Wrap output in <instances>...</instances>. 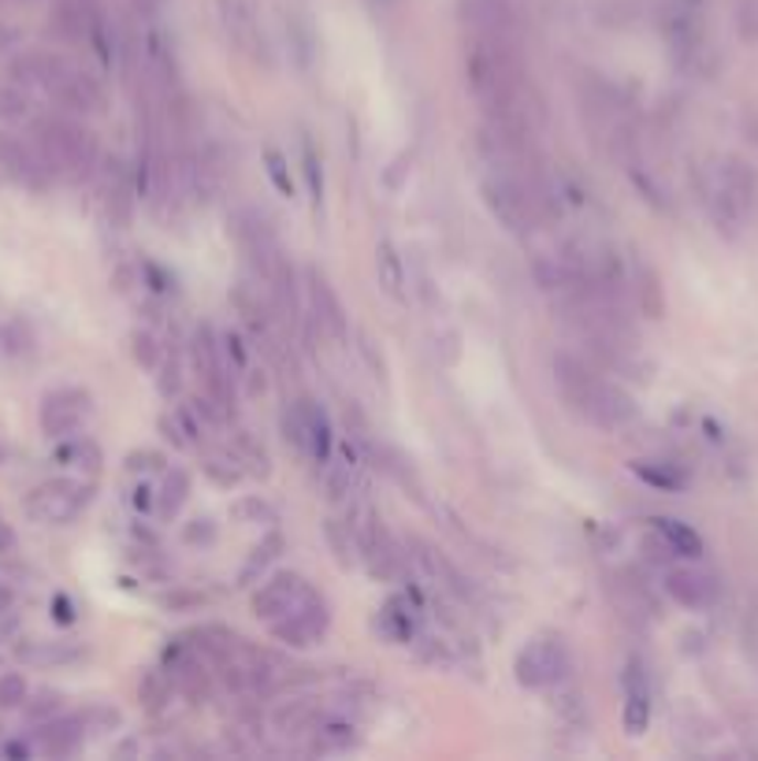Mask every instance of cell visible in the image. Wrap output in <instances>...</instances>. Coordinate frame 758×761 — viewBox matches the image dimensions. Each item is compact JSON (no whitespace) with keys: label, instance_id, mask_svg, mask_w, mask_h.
<instances>
[{"label":"cell","instance_id":"obj_50","mask_svg":"<svg viewBox=\"0 0 758 761\" xmlns=\"http://www.w3.org/2000/svg\"><path fill=\"white\" fill-rule=\"evenodd\" d=\"M131 505L138 509V513H153V509H156V490L149 483H138L131 490Z\"/></svg>","mask_w":758,"mask_h":761},{"label":"cell","instance_id":"obj_42","mask_svg":"<svg viewBox=\"0 0 758 761\" xmlns=\"http://www.w3.org/2000/svg\"><path fill=\"white\" fill-rule=\"evenodd\" d=\"M302 153H305V178H308V194H313V205L321 208L324 205V172H321V160H316V153H313V145H302Z\"/></svg>","mask_w":758,"mask_h":761},{"label":"cell","instance_id":"obj_5","mask_svg":"<svg viewBox=\"0 0 758 761\" xmlns=\"http://www.w3.org/2000/svg\"><path fill=\"white\" fill-rule=\"evenodd\" d=\"M327 628H332V609H327L324 595H316L313 587H308V595L291 609V613L272 620V635L291 650L316 646L327 635Z\"/></svg>","mask_w":758,"mask_h":761},{"label":"cell","instance_id":"obj_18","mask_svg":"<svg viewBox=\"0 0 758 761\" xmlns=\"http://www.w3.org/2000/svg\"><path fill=\"white\" fill-rule=\"evenodd\" d=\"M584 420H592V424H598V427H628L636 420V402L625 387L606 383L603 379V387H598L595 402H592V409H587Z\"/></svg>","mask_w":758,"mask_h":761},{"label":"cell","instance_id":"obj_47","mask_svg":"<svg viewBox=\"0 0 758 761\" xmlns=\"http://www.w3.org/2000/svg\"><path fill=\"white\" fill-rule=\"evenodd\" d=\"M183 539L190 546H197V543H213L216 539V524L208 517H197V520H190V524L183 528Z\"/></svg>","mask_w":758,"mask_h":761},{"label":"cell","instance_id":"obj_41","mask_svg":"<svg viewBox=\"0 0 758 761\" xmlns=\"http://www.w3.org/2000/svg\"><path fill=\"white\" fill-rule=\"evenodd\" d=\"M30 112V101L23 86H0V119H23Z\"/></svg>","mask_w":758,"mask_h":761},{"label":"cell","instance_id":"obj_33","mask_svg":"<svg viewBox=\"0 0 758 761\" xmlns=\"http://www.w3.org/2000/svg\"><path fill=\"white\" fill-rule=\"evenodd\" d=\"M64 703H67V698L59 695V691L42 687V691H37V695H30L26 703H23V714H26V720H34V725H42V720L64 714Z\"/></svg>","mask_w":758,"mask_h":761},{"label":"cell","instance_id":"obj_49","mask_svg":"<svg viewBox=\"0 0 758 761\" xmlns=\"http://www.w3.org/2000/svg\"><path fill=\"white\" fill-rule=\"evenodd\" d=\"M142 275L149 279V290H153V294H167V290H175V279L164 275L161 268L149 264V260H142Z\"/></svg>","mask_w":758,"mask_h":761},{"label":"cell","instance_id":"obj_46","mask_svg":"<svg viewBox=\"0 0 758 761\" xmlns=\"http://www.w3.org/2000/svg\"><path fill=\"white\" fill-rule=\"evenodd\" d=\"M156 387H161V394H164V398H175V394H178V387H183V376H178V360H175V354H172V357H164V365H161V379H156Z\"/></svg>","mask_w":758,"mask_h":761},{"label":"cell","instance_id":"obj_52","mask_svg":"<svg viewBox=\"0 0 758 761\" xmlns=\"http://www.w3.org/2000/svg\"><path fill=\"white\" fill-rule=\"evenodd\" d=\"M53 609H56L59 624H72V620H75V606H72V598H67V595H56L53 598Z\"/></svg>","mask_w":758,"mask_h":761},{"label":"cell","instance_id":"obj_36","mask_svg":"<svg viewBox=\"0 0 758 761\" xmlns=\"http://www.w3.org/2000/svg\"><path fill=\"white\" fill-rule=\"evenodd\" d=\"M628 178H632L636 189H640V194H643V202H651L654 208H662V213H665V208H670V205H665V189L658 186V183H654V175H651V172H643V164H636L632 156H628Z\"/></svg>","mask_w":758,"mask_h":761},{"label":"cell","instance_id":"obj_9","mask_svg":"<svg viewBox=\"0 0 758 761\" xmlns=\"http://www.w3.org/2000/svg\"><path fill=\"white\" fill-rule=\"evenodd\" d=\"M0 175L12 178V183L26 186V189H48L56 183L53 175L45 172L42 156L34 153V145L23 142V138L0 130Z\"/></svg>","mask_w":758,"mask_h":761},{"label":"cell","instance_id":"obj_14","mask_svg":"<svg viewBox=\"0 0 758 761\" xmlns=\"http://www.w3.org/2000/svg\"><path fill=\"white\" fill-rule=\"evenodd\" d=\"M86 725H83V717H48L37 725V732H34V750H42V754L48 758H67V754H75L78 747L86 743Z\"/></svg>","mask_w":758,"mask_h":761},{"label":"cell","instance_id":"obj_40","mask_svg":"<svg viewBox=\"0 0 758 761\" xmlns=\"http://www.w3.org/2000/svg\"><path fill=\"white\" fill-rule=\"evenodd\" d=\"M632 472L647 479V483H654V487H665V490H673V487H681L684 479L676 476V472H665L662 468V460H636L632 465Z\"/></svg>","mask_w":758,"mask_h":761},{"label":"cell","instance_id":"obj_22","mask_svg":"<svg viewBox=\"0 0 758 761\" xmlns=\"http://www.w3.org/2000/svg\"><path fill=\"white\" fill-rule=\"evenodd\" d=\"M53 457H56L64 468H78V472H86V476H97V472H101V465H105L101 446H97L94 438H86V435L56 438Z\"/></svg>","mask_w":758,"mask_h":761},{"label":"cell","instance_id":"obj_27","mask_svg":"<svg viewBox=\"0 0 758 761\" xmlns=\"http://www.w3.org/2000/svg\"><path fill=\"white\" fill-rule=\"evenodd\" d=\"M632 283H636V297H640V308L647 319H662L665 316V294H662V279L651 264L636 260L632 268Z\"/></svg>","mask_w":758,"mask_h":761},{"label":"cell","instance_id":"obj_26","mask_svg":"<svg viewBox=\"0 0 758 761\" xmlns=\"http://www.w3.org/2000/svg\"><path fill=\"white\" fill-rule=\"evenodd\" d=\"M172 695H175V684L172 676H167V668H145L142 676H138V703H142L145 714L161 717L167 706H172Z\"/></svg>","mask_w":758,"mask_h":761},{"label":"cell","instance_id":"obj_38","mask_svg":"<svg viewBox=\"0 0 758 761\" xmlns=\"http://www.w3.org/2000/svg\"><path fill=\"white\" fill-rule=\"evenodd\" d=\"M78 717H83V725H86L89 736H105V732H112V728L123 725L119 709H112V706H89V709H83Z\"/></svg>","mask_w":758,"mask_h":761},{"label":"cell","instance_id":"obj_8","mask_svg":"<svg viewBox=\"0 0 758 761\" xmlns=\"http://www.w3.org/2000/svg\"><path fill=\"white\" fill-rule=\"evenodd\" d=\"M305 297H308V324L316 330H324L327 338H335V343H346L350 338V324H346V308L338 302L335 286L327 283L321 268H305Z\"/></svg>","mask_w":758,"mask_h":761},{"label":"cell","instance_id":"obj_13","mask_svg":"<svg viewBox=\"0 0 758 761\" xmlns=\"http://www.w3.org/2000/svg\"><path fill=\"white\" fill-rule=\"evenodd\" d=\"M621 687H625V732L628 736H643L651 728V687H647V673L636 657H628L625 673H621Z\"/></svg>","mask_w":758,"mask_h":761},{"label":"cell","instance_id":"obj_20","mask_svg":"<svg viewBox=\"0 0 758 761\" xmlns=\"http://www.w3.org/2000/svg\"><path fill=\"white\" fill-rule=\"evenodd\" d=\"M219 4H224V26H227V34H231V42L253 59H268L264 37L257 34V23H253V15H249V8L242 4V0H219Z\"/></svg>","mask_w":758,"mask_h":761},{"label":"cell","instance_id":"obj_43","mask_svg":"<svg viewBox=\"0 0 758 761\" xmlns=\"http://www.w3.org/2000/svg\"><path fill=\"white\" fill-rule=\"evenodd\" d=\"M4 349L12 357H23V354H34V335H30V327L23 319H15V324H8L4 330Z\"/></svg>","mask_w":758,"mask_h":761},{"label":"cell","instance_id":"obj_55","mask_svg":"<svg viewBox=\"0 0 758 761\" xmlns=\"http://www.w3.org/2000/svg\"><path fill=\"white\" fill-rule=\"evenodd\" d=\"M12 602H15L12 587H4V584H0V609H12Z\"/></svg>","mask_w":758,"mask_h":761},{"label":"cell","instance_id":"obj_29","mask_svg":"<svg viewBox=\"0 0 758 761\" xmlns=\"http://www.w3.org/2000/svg\"><path fill=\"white\" fill-rule=\"evenodd\" d=\"M654 532H658V539H662V546L676 557H700L703 554V539L695 535L687 524H681V520H665V517L654 520Z\"/></svg>","mask_w":758,"mask_h":761},{"label":"cell","instance_id":"obj_2","mask_svg":"<svg viewBox=\"0 0 758 761\" xmlns=\"http://www.w3.org/2000/svg\"><path fill=\"white\" fill-rule=\"evenodd\" d=\"M48 97L67 108V112L75 116H94V112H105L108 97H105V86L97 83L94 75H86L83 67L67 64L64 56H53V53H42V83Z\"/></svg>","mask_w":758,"mask_h":761},{"label":"cell","instance_id":"obj_1","mask_svg":"<svg viewBox=\"0 0 758 761\" xmlns=\"http://www.w3.org/2000/svg\"><path fill=\"white\" fill-rule=\"evenodd\" d=\"M30 145L53 178L83 183V178H94L97 164H101L97 134L72 116H37L30 127Z\"/></svg>","mask_w":758,"mask_h":761},{"label":"cell","instance_id":"obj_11","mask_svg":"<svg viewBox=\"0 0 758 761\" xmlns=\"http://www.w3.org/2000/svg\"><path fill=\"white\" fill-rule=\"evenodd\" d=\"M97 178H101V197H105V208H108V216H112V224L127 227L134 216V202H138L134 167H127L119 156H105V164H97Z\"/></svg>","mask_w":758,"mask_h":761},{"label":"cell","instance_id":"obj_23","mask_svg":"<svg viewBox=\"0 0 758 761\" xmlns=\"http://www.w3.org/2000/svg\"><path fill=\"white\" fill-rule=\"evenodd\" d=\"M376 275H379V286H383L387 297H394V302H405V260L402 253L394 249L391 238H379L376 242Z\"/></svg>","mask_w":758,"mask_h":761},{"label":"cell","instance_id":"obj_37","mask_svg":"<svg viewBox=\"0 0 758 761\" xmlns=\"http://www.w3.org/2000/svg\"><path fill=\"white\" fill-rule=\"evenodd\" d=\"M30 684L23 673H0V709H23Z\"/></svg>","mask_w":758,"mask_h":761},{"label":"cell","instance_id":"obj_35","mask_svg":"<svg viewBox=\"0 0 758 761\" xmlns=\"http://www.w3.org/2000/svg\"><path fill=\"white\" fill-rule=\"evenodd\" d=\"M8 78L15 86H37L42 83V53H19L12 64H8Z\"/></svg>","mask_w":758,"mask_h":761},{"label":"cell","instance_id":"obj_53","mask_svg":"<svg viewBox=\"0 0 758 761\" xmlns=\"http://www.w3.org/2000/svg\"><path fill=\"white\" fill-rule=\"evenodd\" d=\"M361 354H365L368 365H372L376 379H383L387 376V365H383V357H376V349H372V343H368V338H361Z\"/></svg>","mask_w":758,"mask_h":761},{"label":"cell","instance_id":"obj_12","mask_svg":"<svg viewBox=\"0 0 758 761\" xmlns=\"http://www.w3.org/2000/svg\"><path fill=\"white\" fill-rule=\"evenodd\" d=\"M305 595H308L305 576H297V573H275L272 579H261V587H257V595H253V617L275 620V617H283V613H291V609L302 602Z\"/></svg>","mask_w":758,"mask_h":761},{"label":"cell","instance_id":"obj_24","mask_svg":"<svg viewBox=\"0 0 758 761\" xmlns=\"http://www.w3.org/2000/svg\"><path fill=\"white\" fill-rule=\"evenodd\" d=\"M283 550H286V539L279 535V532H268L261 543L249 550L246 565L238 568V587H257V584H261L268 568H272L275 561L283 557Z\"/></svg>","mask_w":758,"mask_h":761},{"label":"cell","instance_id":"obj_31","mask_svg":"<svg viewBox=\"0 0 758 761\" xmlns=\"http://www.w3.org/2000/svg\"><path fill=\"white\" fill-rule=\"evenodd\" d=\"M324 539H327V546H332V554L335 561L343 568H350L361 561V550H357V535L350 532V524L346 520H324Z\"/></svg>","mask_w":758,"mask_h":761},{"label":"cell","instance_id":"obj_3","mask_svg":"<svg viewBox=\"0 0 758 761\" xmlns=\"http://www.w3.org/2000/svg\"><path fill=\"white\" fill-rule=\"evenodd\" d=\"M94 502V483H83V479H45L26 494V517L37 520V524H72L78 520Z\"/></svg>","mask_w":758,"mask_h":761},{"label":"cell","instance_id":"obj_56","mask_svg":"<svg viewBox=\"0 0 758 761\" xmlns=\"http://www.w3.org/2000/svg\"><path fill=\"white\" fill-rule=\"evenodd\" d=\"M138 4H145V12H153V8L161 4V0H138Z\"/></svg>","mask_w":758,"mask_h":761},{"label":"cell","instance_id":"obj_39","mask_svg":"<svg viewBox=\"0 0 758 761\" xmlns=\"http://www.w3.org/2000/svg\"><path fill=\"white\" fill-rule=\"evenodd\" d=\"M264 164H268V178L275 183V189L283 197H294V178H291V164L283 160V153H275V149H268L264 153Z\"/></svg>","mask_w":758,"mask_h":761},{"label":"cell","instance_id":"obj_25","mask_svg":"<svg viewBox=\"0 0 758 761\" xmlns=\"http://www.w3.org/2000/svg\"><path fill=\"white\" fill-rule=\"evenodd\" d=\"M665 590H670L681 606H692V609H700L714 598L711 579L703 573H695V568H673V573L665 576Z\"/></svg>","mask_w":758,"mask_h":761},{"label":"cell","instance_id":"obj_16","mask_svg":"<svg viewBox=\"0 0 758 761\" xmlns=\"http://www.w3.org/2000/svg\"><path fill=\"white\" fill-rule=\"evenodd\" d=\"M350 747H357V725L350 717L324 709L321 720L308 728V754H343Z\"/></svg>","mask_w":758,"mask_h":761},{"label":"cell","instance_id":"obj_28","mask_svg":"<svg viewBox=\"0 0 758 761\" xmlns=\"http://www.w3.org/2000/svg\"><path fill=\"white\" fill-rule=\"evenodd\" d=\"M190 498V472L186 468H167L161 479V490H156V517L172 520L178 517V509L186 505Z\"/></svg>","mask_w":758,"mask_h":761},{"label":"cell","instance_id":"obj_44","mask_svg":"<svg viewBox=\"0 0 758 761\" xmlns=\"http://www.w3.org/2000/svg\"><path fill=\"white\" fill-rule=\"evenodd\" d=\"M416 650H421L424 661H432V665H443V668H451L454 661H457L451 643H443V639H421V635H416Z\"/></svg>","mask_w":758,"mask_h":761},{"label":"cell","instance_id":"obj_15","mask_svg":"<svg viewBox=\"0 0 758 761\" xmlns=\"http://www.w3.org/2000/svg\"><path fill=\"white\" fill-rule=\"evenodd\" d=\"M83 657H86V646L72 643V639H23V643H15V661L34 668L75 665Z\"/></svg>","mask_w":758,"mask_h":761},{"label":"cell","instance_id":"obj_34","mask_svg":"<svg viewBox=\"0 0 758 761\" xmlns=\"http://www.w3.org/2000/svg\"><path fill=\"white\" fill-rule=\"evenodd\" d=\"M161 343H156V335L153 330H131V357L138 360V365L142 368H149V372H153V368H161Z\"/></svg>","mask_w":758,"mask_h":761},{"label":"cell","instance_id":"obj_21","mask_svg":"<svg viewBox=\"0 0 758 761\" xmlns=\"http://www.w3.org/2000/svg\"><path fill=\"white\" fill-rule=\"evenodd\" d=\"M376 624L391 643H416V635H421L416 632V606L405 595H394L391 602L379 609Z\"/></svg>","mask_w":758,"mask_h":761},{"label":"cell","instance_id":"obj_54","mask_svg":"<svg viewBox=\"0 0 758 761\" xmlns=\"http://www.w3.org/2000/svg\"><path fill=\"white\" fill-rule=\"evenodd\" d=\"M12 546H15V532L8 524H0V554H8Z\"/></svg>","mask_w":758,"mask_h":761},{"label":"cell","instance_id":"obj_19","mask_svg":"<svg viewBox=\"0 0 758 761\" xmlns=\"http://www.w3.org/2000/svg\"><path fill=\"white\" fill-rule=\"evenodd\" d=\"M302 416H305V454L316 465H327L335 454V435H332V420L313 398H302Z\"/></svg>","mask_w":758,"mask_h":761},{"label":"cell","instance_id":"obj_7","mask_svg":"<svg viewBox=\"0 0 758 761\" xmlns=\"http://www.w3.org/2000/svg\"><path fill=\"white\" fill-rule=\"evenodd\" d=\"M89 413H94V398L83 387H59L53 394H45L37 420H42V432L48 438H67L83 432Z\"/></svg>","mask_w":758,"mask_h":761},{"label":"cell","instance_id":"obj_51","mask_svg":"<svg viewBox=\"0 0 758 761\" xmlns=\"http://www.w3.org/2000/svg\"><path fill=\"white\" fill-rule=\"evenodd\" d=\"M19 635V613L15 609H0V643H12Z\"/></svg>","mask_w":758,"mask_h":761},{"label":"cell","instance_id":"obj_4","mask_svg":"<svg viewBox=\"0 0 758 761\" xmlns=\"http://www.w3.org/2000/svg\"><path fill=\"white\" fill-rule=\"evenodd\" d=\"M573 668V654H568V643L562 635H535L517 650L513 661V676L521 687L543 691V687H557Z\"/></svg>","mask_w":758,"mask_h":761},{"label":"cell","instance_id":"obj_17","mask_svg":"<svg viewBox=\"0 0 758 761\" xmlns=\"http://www.w3.org/2000/svg\"><path fill=\"white\" fill-rule=\"evenodd\" d=\"M321 714H324L321 698H316V695H302V691H291V698L275 706L272 725H275L279 736H308V728L321 720Z\"/></svg>","mask_w":758,"mask_h":761},{"label":"cell","instance_id":"obj_45","mask_svg":"<svg viewBox=\"0 0 758 761\" xmlns=\"http://www.w3.org/2000/svg\"><path fill=\"white\" fill-rule=\"evenodd\" d=\"M235 517L246 520V524H249V520H253V524H261V520H268V524H272L275 509L268 505V502H261V498H242V502L235 505Z\"/></svg>","mask_w":758,"mask_h":761},{"label":"cell","instance_id":"obj_30","mask_svg":"<svg viewBox=\"0 0 758 761\" xmlns=\"http://www.w3.org/2000/svg\"><path fill=\"white\" fill-rule=\"evenodd\" d=\"M231 454L238 457V465H242L249 476H261V479L272 476V457H268V449L257 443L246 427H238L231 435Z\"/></svg>","mask_w":758,"mask_h":761},{"label":"cell","instance_id":"obj_10","mask_svg":"<svg viewBox=\"0 0 758 761\" xmlns=\"http://www.w3.org/2000/svg\"><path fill=\"white\" fill-rule=\"evenodd\" d=\"M554 379H557V390H562L565 405L581 416L587 413V405H592L595 390L603 387L598 368L587 365V360L576 354H554Z\"/></svg>","mask_w":758,"mask_h":761},{"label":"cell","instance_id":"obj_48","mask_svg":"<svg viewBox=\"0 0 758 761\" xmlns=\"http://www.w3.org/2000/svg\"><path fill=\"white\" fill-rule=\"evenodd\" d=\"M161 468H164V457L153 454V449H142V454L127 457V472H161Z\"/></svg>","mask_w":758,"mask_h":761},{"label":"cell","instance_id":"obj_6","mask_svg":"<svg viewBox=\"0 0 758 761\" xmlns=\"http://www.w3.org/2000/svg\"><path fill=\"white\" fill-rule=\"evenodd\" d=\"M405 554H409V568H416V573H421L435 590L454 595L457 602H476V587L468 584V579L457 573V568L443 554H438L432 543H424L421 535L405 539Z\"/></svg>","mask_w":758,"mask_h":761},{"label":"cell","instance_id":"obj_32","mask_svg":"<svg viewBox=\"0 0 758 761\" xmlns=\"http://www.w3.org/2000/svg\"><path fill=\"white\" fill-rule=\"evenodd\" d=\"M202 472L213 479L216 487H238L242 483V476H246V468L238 465V457L231 454V449H219V454H205L202 460Z\"/></svg>","mask_w":758,"mask_h":761}]
</instances>
